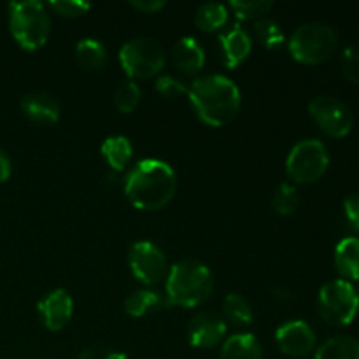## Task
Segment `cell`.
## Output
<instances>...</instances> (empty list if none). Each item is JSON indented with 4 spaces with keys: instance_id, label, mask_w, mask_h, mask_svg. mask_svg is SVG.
I'll return each instance as SVG.
<instances>
[{
    "instance_id": "28",
    "label": "cell",
    "mask_w": 359,
    "mask_h": 359,
    "mask_svg": "<svg viewBox=\"0 0 359 359\" xmlns=\"http://www.w3.org/2000/svg\"><path fill=\"white\" fill-rule=\"evenodd\" d=\"M140 102V88L135 81H125L119 84L114 91V104L119 112L128 114L139 105Z\"/></svg>"
},
{
    "instance_id": "4",
    "label": "cell",
    "mask_w": 359,
    "mask_h": 359,
    "mask_svg": "<svg viewBox=\"0 0 359 359\" xmlns=\"http://www.w3.org/2000/svg\"><path fill=\"white\" fill-rule=\"evenodd\" d=\"M9 28L14 41L27 51H37L51 34V16L39 0L9 4Z\"/></svg>"
},
{
    "instance_id": "20",
    "label": "cell",
    "mask_w": 359,
    "mask_h": 359,
    "mask_svg": "<svg viewBox=\"0 0 359 359\" xmlns=\"http://www.w3.org/2000/svg\"><path fill=\"white\" fill-rule=\"evenodd\" d=\"M100 153L105 163L116 172L125 170L133 158V146L128 137L111 135L102 142Z\"/></svg>"
},
{
    "instance_id": "21",
    "label": "cell",
    "mask_w": 359,
    "mask_h": 359,
    "mask_svg": "<svg viewBox=\"0 0 359 359\" xmlns=\"http://www.w3.org/2000/svg\"><path fill=\"white\" fill-rule=\"evenodd\" d=\"M76 62L84 70H100L107 63V49L97 39H81L76 44Z\"/></svg>"
},
{
    "instance_id": "7",
    "label": "cell",
    "mask_w": 359,
    "mask_h": 359,
    "mask_svg": "<svg viewBox=\"0 0 359 359\" xmlns=\"http://www.w3.org/2000/svg\"><path fill=\"white\" fill-rule=\"evenodd\" d=\"M318 311L328 325H351L359 311V294L356 287L346 279L330 280L319 290Z\"/></svg>"
},
{
    "instance_id": "3",
    "label": "cell",
    "mask_w": 359,
    "mask_h": 359,
    "mask_svg": "<svg viewBox=\"0 0 359 359\" xmlns=\"http://www.w3.org/2000/svg\"><path fill=\"white\" fill-rule=\"evenodd\" d=\"M168 305L195 309L205 304L214 291V277L209 266L196 259H182L168 269L167 273Z\"/></svg>"
},
{
    "instance_id": "17",
    "label": "cell",
    "mask_w": 359,
    "mask_h": 359,
    "mask_svg": "<svg viewBox=\"0 0 359 359\" xmlns=\"http://www.w3.org/2000/svg\"><path fill=\"white\" fill-rule=\"evenodd\" d=\"M219 359H263L262 344L251 333H237L224 340Z\"/></svg>"
},
{
    "instance_id": "12",
    "label": "cell",
    "mask_w": 359,
    "mask_h": 359,
    "mask_svg": "<svg viewBox=\"0 0 359 359\" xmlns=\"http://www.w3.org/2000/svg\"><path fill=\"white\" fill-rule=\"evenodd\" d=\"M228 326L219 314L210 311L193 316L188 325V340L196 349H214L224 342Z\"/></svg>"
},
{
    "instance_id": "10",
    "label": "cell",
    "mask_w": 359,
    "mask_h": 359,
    "mask_svg": "<svg viewBox=\"0 0 359 359\" xmlns=\"http://www.w3.org/2000/svg\"><path fill=\"white\" fill-rule=\"evenodd\" d=\"M128 265L133 277L146 286H154L167 279V256L156 244L149 241H139L132 244L128 251Z\"/></svg>"
},
{
    "instance_id": "35",
    "label": "cell",
    "mask_w": 359,
    "mask_h": 359,
    "mask_svg": "<svg viewBox=\"0 0 359 359\" xmlns=\"http://www.w3.org/2000/svg\"><path fill=\"white\" fill-rule=\"evenodd\" d=\"M13 174V163H11V158L7 156L6 151L0 147V184L6 182L7 179Z\"/></svg>"
},
{
    "instance_id": "15",
    "label": "cell",
    "mask_w": 359,
    "mask_h": 359,
    "mask_svg": "<svg viewBox=\"0 0 359 359\" xmlns=\"http://www.w3.org/2000/svg\"><path fill=\"white\" fill-rule=\"evenodd\" d=\"M219 42L221 49H223L224 67H226V69H237V67L242 65V63L248 60V56L251 55L252 41L251 37H249L248 32H245L241 25H235L230 30L221 34Z\"/></svg>"
},
{
    "instance_id": "9",
    "label": "cell",
    "mask_w": 359,
    "mask_h": 359,
    "mask_svg": "<svg viewBox=\"0 0 359 359\" xmlns=\"http://www.w3.org/2000/svg\"><path fill=\"white\" fill-rule=\"evenodd\" d=\"M309 112L316 125L330 137L342 139L354 126V114L349 105L332 95H318L309 104Z\"/></svg>"
},
{
    "instance_id": "27",
    "label": "cell",
    "mask_w": 359,
    "mask_h": 359,
    "mask_svg": "<svg viewBox=\"0 0 359 359\" xmlns=\"http://www.w3.org/2000/svg\"><path fill=\"white\" fill-rule=\"evenodd\" d=\"M230 7L235 11L238 20H262L266 18L269 11L273 7V2L270 0H231Z\"/></svg>"
},
{
    "instance_id": "1",
    "label": "cell",
    "mask_w": 359,
    "mask_h": 359,
    "mask_svg": "<svg viewBox=\"0 0 359 359\" xmlns=\"http://www.w3.org/2000/svg\"><path fill=\"white\" fill-rule=\"evenodd\" d=\"M177 191V177L167 161L146 158L133 165L125 177V195L135 209H163Z\"/></svg>"
},
{
    "instance_id": "5",
    "label": "cell",
    "mask_w": 359,
    "mask_h": 359,
    "mask_svg": "<svg viewBox=\"0 0 359 359\" xmlns=\"http://www.w3.org/2000/svg\"><path fill=\"white\" fill-rule=\"evenodd\" d=\"M290 53L297 62L305 65H318L326 62L339 46L335 28L321 21L304 23L291 34Z\"/></svg>"
},
{
    "instance_id": "33",
    "label": "cell",
    "mask_w": 359,
    "mask_h": 359,
    "mask_svg": "<svg viewBox=\"0 0 359 359\" xmlns=\"http://www.w3.org/2000/svg\"><path fill=\"white\" fill-rule=\"evenodd\" d=\"M344 210H346V217L351 226L359 233V191L344 200Z\"/></svg>"
},
{
    "instance_id": "18",
    "label": "cell",
    "mask_w": 359,
    "mask_h": 359,
    "mask_svg": "<svg viewBox=\"0 0 359 359\" xmlns=\"http://www.w3.org/2000/svg\"><path fill=\"white\" fill-rule=\"evenodd\" d=\"M165 307H168L167 298L153 290L133 291L132 294L126 297L125 304H123V309L130 318H142V316L158 312Z\"/></svg>"
},
{
    "instance_id": "29",
    "label": "cell",
    "mask_w": 359,
    "mask_h": 359,
    "mask_svg": "<svg viewBox=\"0 0 359 359\" xmlns=\"http://www.w3.org/2000/svg\"><path fill=\"white\" fill-rule=\"evenodd\" d=\"M49 7H51L58 16L79 18L91 9V4L84 2V0H51V2H49Z\"/></svg>"
},
{
    "instance_id": "8",
    "label": "cell",
    "mask_w": 359,
    "mask_h": 359,
    "mask_svg": "<svg viewBox=\"0 0 359 359\" xmlns=\"http://www.w3.org/2000/svg\"><path fill=\"white\" fill-rule=\"evenodd\" d=\"M330 165V154L319 139H304L291 147L286 172L298 184H311L323 177Z\"/></svg>"
},
{
    "instance_id": "30",
    "label": "cell",
    "mask_w": 359,
    "mask_h": 359,
    "mask_svg": "<svg viewBox=\"0 0 359 359\" xmlns=\"http://www.w3.org/2000/svg\"><path fill=\"white\" fill-rule=\"evenodd\" d=\"M342 72L351 83L359 86V42L351 44L342 53Z\"/></svg>"
},
{
    "instance_id": "19",
    "label": "cell",
    "mask_w": 359,
    "mask_h": 359,
    "mask_svg": "<svg viewBox=\"0 0 359 359\" xmlns=\"http://www.w3.org/2000/svg\"><path fill=\"white\" fill-rule=\"evenodd\" d=\"M335 266L346 280H359V238L346 237L335 248Z\"/></svg>"
},
{
    "instance_id": "13",
    "label": "cell",
    "mask_w": 359,
    "mask_h": 359,
    "mask_svg": "<svg viewBox=\"0 0 359 359\" xmlns=\"http://www.w3.org/2000/svg\"><path fill=\"white\" fill-rule=\"evenodd\" d=\"M37 311L41 314L44 326L49 332H60L70 323L74 314V300L69 291L53 290L37 304Z\"/></svg>"
},
{
    "instance_id": "24",
    "label": "cell",
    "mask_w": 359,
    "mask_h": 359,
    "mask_svg": "<svg viewBox=\"0 0 359 359\" xmlns=\"http://www.w3.org/2000/svg\"><path fill=\"white\" fill-rule=\"evenodd\" d=\"M223 319L235 326H249L252 323V307L241 293L226 294L223 302Z\"/></svg>"
},
{
    "instance_id": "2",
    "label": "cell",
    "mask_w": 359,
    "mask_h": 359,
    "mask_svg": "<svg viewBox=\"0 0 359 359\" xmlns=\"http://www.w3.org/2000/svg\"><path fill=\"white\" fill-rule=\"evenodd\" d=\"M188 98L196 116L209 126H224L241 112L242 95L235 81L223 74L196 77L188 86Z\"/></svg>"
},
{
    "instance_id": "22",
    "label": "cell",
    "mask_w": 359,
    "mask_h": 359,
    "mask_svg": "<svg viewBox=\"0 0 359 359\" xmlns=\"http://www.w3.org/2000/svg\"><path fill=\"white\" fill-rule=\"evenodd\" d=\"M314 359H359V342L353 337H333L319 346Z\"/></svg>"
},
{
    "instance_id": "31",
    "label": "cell",
    "mask_w": 359,
    "mask_h": 359,
    "mask_svg": "<svg viewBox=\"0 0 359 359\" xmlns=\"http://www.w3.org/2000/svg\"><path fill=\"white\" fill-rule=\"evenodd\" d=\"M156 91L165 98H177L188 95V86L174 76H160L156 81Z\"/></svg>"
},
{
    "instance_id": "23",
    "label": "cell",
    "mask_w": 359,
    "mask_h": 359,
    "mask_svg": "<svg viewBox=\"0 0 359 359\" xmlns=\"http://www.w3.org/2000/svg\"><path fill=\"white\" fill-rule=\"evenodd\" d=\"M228 7L219 2H207L196 9L195 25L202 32H216L226 25Z\"/></svg>"
},
{
    "instance_id": "25",
    "label": "cell",
    "mask_w": 359,
    "mask_h": 359,
    "mask_svg": "<svg viewBox=\"0 0 359 359\" xmlns=\"http://www.w3.org/2000/svg\"><path fill=\"white\" fill-rule=\"evenodd\" d=\"M255 32L259 41H262V44L269 49L279 48L286 41L283 27L276 20H270V18H262V20L255 21Z\"/></svg>"
},
{
    "instance_id": "32",
    "label": "cell",
    "mask_w": 359,
    "mask_h": 359,
    "mask_svg": "<svg viewBox=\"0 0 359 359\" xmlns=\"http://www.w3.org/2000/svg\"><path fill=\"white\" fill-rule=\"evenodd\" d=\"M79 359H128L125 353H118L114 349H109L104 346H93L86 347L83 353L79 354Z\"/></svg>"
},
{
    "instance_id": "26",
    "label": "cell",
    "mask_w": 359,
    "mask_h": 359,
    "mask_svg": "<svg viewBox=\"0 0 359 359\" xmlns=\"http://www.w3.org/2000/svg\"><path fill=\"white\" fill-rule=\"evenodd\" d=\"M298 203H300V196H298L297 188L287 182H280L272 196L273 210L280 216H291L298 209Z\"/></svg>"
},
{
    "instance_id": "11",
    "label": "cell",
    "mask_w": 359,
    "mask_h": 359,
    "mask_svg": "<svg viewBox=\"0 0 359 359\" xmlns=\"http://www.w3.org/2000/svg\"><path fill=\"white\" fill-rule=\"evenodd\" d=\"M276 342L286 356L304 358L316 349V332L307 321L293 319L280 325L276 332Z\"/></svg>"
},
{
    "instance_id": "34",
    "label": "cell",
    "mask_w": 359,
    "mask_h": 359,
    "mask_svg": "<svg viewBox=\"0 0 359 359\" xmlns=\"http://www.w3.org/2000/svg\"><path fill=\"white\" fill-rule=\"evenodd\" d=\"M130 6H132L133 9L140 11V13L153 14L163 9V7L167 6V2H165V0H132Z\"/></svg>"
},
{
    "instance_id": "16",
    "label": "cell",
    "mask_w": 359,
    "mask_h": 359,
    "mask_svg": "<svg viewBox=\"0 0 359 359\" xmlns=\"http://www.w3.org/2000/svg\"><path fill=\"white\" fill-rule=\"evenodd\" d=\"M175 67L184 74H196L205 65V51L195 37H182L172 48Z\"/></svg>"
},
{
    "instance_id": "6",
    "label": "cell",
    "mask_w": 359,
    "mask_h": 359,
    "mask_svg": "<svg viewBox=\"0 0 359 359\" xmlns=\"http://www.w3.org/2000/svg\"><path fill=\"white\" fill-rule=\"evenodd\" d=\"M119 63L132 79H149L165 67V49L156 39L133 37L119 49Z\"/></svg>"
},
{
    "instance_id": "14",
    "label": "cell",
    "mask_w": 359,
    "mask_h": 359,
    "mask_svg": "<svg viewBox=\"0 0 359 359\" xmlns=\"http://www.w3.org/2000/svg\"><path fill=\"white\" fill-rule=\"evenodd\" d=\"M21 111L39 125H55L60 119V104L48 91H32L21 98Z\"/></svg>"
}]
</instances>
